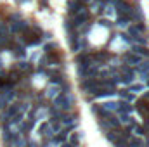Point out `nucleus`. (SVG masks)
Masks as SVG:
<instances>
[{
  "label": "nucleus",
  "mask_w": 149,
  "mask_h": 147,
  "mask_svg": "<svg viewBox=\"0 0 149 147\" xmlns=\"http://www.w3.org/2000/svg\"><path fill=\"white\" fill-rule=\"evenodd\" d=\"M54 106L61 111H70L71 106H73V97L70 94H59L54 99Z\"/></svg>",
  "instance_id": "nucleus-1"
},
{
  "label": "nucleus",
  "mask_w": 149,
  "mask_h": 147,
  "mask_svg": "<svg viewBox=\"0 0 149 147\" xmlns=\"http://www.w3.org/2000/svg\"><path fill=\"white\" fill-rule=\"evenodd\" d=\"M73 14H75V26H81L85 21L89 19V11L83 5H80L76 11H73Z\"/></svg>",
  "instance_id": "nucleus-2"
},
{
  "label": "nucleus",
  "mask_w": 149,
  "mask_h": 147,
  "mask_svg": "<svg viewBox=\"0 0 149 147\" xmlns=\"http://www.w3.org/2000/svg\"><path fill=\"white\" fill-rule=\"evenodd\" d=\"M81 88H83V92H87V94H97L101 90V85L94 78H87L81 83Z\"/></svg>",
  "instance_id": "nucleus-3"
},
{
  "label": "nucleus",
  "mask_w": 149,
  "mask_h": 147,
  "mask_svg": "<svg viewBox=\"0 0 149 147\" xmlns=\"http://www.w3.org/2000/svg\"><path fill=\"white\" fill-rule=\"evenodd\" d=\"M12 99H14V90L12 88H4L0 92V107H5Z\"/></svg>",
  "instance_id": "nucleus-4"
},
{
  "label": "nucleus",
  "mask_w": 149,
  "mask_h": 147,
  "mask_svg": "<svg viewBox=\"0 0 149 147\" xmlns=\"http://www.w3.org/2000/svg\"><path fill=\"white\" fill-rule=\"evenodd\" d=\"M123 61H125V64H139V62L142 61L139 55H135V54H132V52H128V54H125V57H123Z\"/></svg>",
  "instance_id": "nucleus-5"
},
{
  "label": "nucleus",
  "mask_w": 149,
  "mask_h": 147,
  "mask_svg": "<svg viewBox=\"0 0 149 147\" xmlns=\"http://www.w3.org/2000/svg\"><path fill=\"white\" fill-rule=\"evenodd\" d=\"M137 66H139V73L142 74V78H146V80H147V74H149V62H147V61H146V62H142V61H140Z\"/></svg>",
  "instance_id": "nucleus-6"
},
{
  "label": "nucleus",
  "mask_w": 149,
  "mask_h": 147,
  "mask_svg": "<svg viewBox=\"0 0 149 147\" xmlns=\"http://www.w3.org/2000/svg\"><path fill=\"white\" fill-rule=\"evenodd\" d=\"M17 113H19V106H9V109L5 111V116H4V118H5V119H9V118H14Z\"/></svg>",
  "instance_id": "nucleus-7"
},
{
  "label": "nucleus",
  "mask_w": 149,
  "mask_h": 147,
  "mask_svg": "<svg viewBox=\"0 0 149 147\" xmlns=\"http://www.w3.org/2000/svg\"><path fill=\"white\" fill-rule=\"evenodd\" d=\"M132 54H135V55L142 57V55H149V50H147V49H144V47H134Z\"/></svg>",
  "instance_id": "nucleus-8"
},
{
  "label": "nucleus",
  "mask_w": 149,
  "mask_h": 147,
  "mask_svg": "<svg viewBox=\"0 0 149 147\" xmlns=\"http://www.w3.org/2000/svg\"><path fill=\"white\" fill-rule=\"evenodd\" d=\"M102 109L104 111H115L116 113V102H106V104H102Z\"/></svg>",
  "instance_id": "nucleus-9"
},
{
  "label": "nucleus",
  "mask_w": 149,
  "mask_h": 147,
  "mask_svg": "<svg viewBox=\"0 0 149 147\" xmlns=\"http://www.w3.org/2000/svg\"><path fill=\"white\" fill-rule=\"evenodd\" d=\"M59 90H61V88H59V87H56V85H54V87H50V88H49V90H47V95H49V97H54V99H56V97H57V95H59V94H61V92H59Z\"/></svg>",
  "instance_id": "nucleus-10"
},
{
  "label": "nucleus",
  "mask_w": 149,
  "mask_h": 147,
  "mask_svg": "<svg viewBox=\"0 0 149 147\" xmlns=\"http://www.w3.org/2000/svg\"><path fill=\"white\" fill-rule=\"evenodd\" d=\"M26 28H28V26H26V23H23V21H19V23H16V24L12 26L14 31H26Z\"/></svg>",
  "instance_id": "nucleus-11"
},
{
  "label": "nucleus",
  "mask_w": 149,
  "mask_h": 147,
  "mask_svg": "<svg viewBox=\"0 0 149 147\" xmlns=\"http://www.w3.org/2000/svg\"><path fill=\"white\" fill-rule=\"evenodd\" d=\"M42 133H44V135H47V137H50L54 132H52V127H50V125H44V127H42Z\"/></svg>",
  "instance_id": "nucleus-12"
},
{
  "label": "nucleus",
  "mask_w": 149,
  "mask_h": 147,
  "mask_svg": "<svg viewBox=\"0 0 149 147\" xmlns=\"http://www.w3.org/2000/svg\"><path fill=\"white\" fill-rule=\"evenodd\" d=\"M128 145L130 147H140V145H144V142L139 140V138H132V140H128Z\"/></svg>",
  "instance_id": "nucleus-13"
},
{
  "label": "nucleus",
  "mask_w": 149,
  "mask_h": 147,
  "mask_svg": "<svg viewBox=\"0 0 149 147\" xmlns=\"http://www.w3.org/2000/svg\"><path fill=\"white\" fill-rule=\"evenodd\" d=\"M66 137H68V132L64 130V132H61V133L56 137V142H64V140H66Z\"/></svg>",
  "instance_id": "nucleus-14"
},
{
  "label": "nucleus",
  "mask_w": 149,
  "mask_h": 147,
  "mask_svg": "<svg viewBox=\"0 0 149 147\" xmlns=\"http://www.w3.org/2000/svg\"><path fill=\"white\" fill-rule=\"evenodd\" d=\"M126 23H128V17L126 16H120L118 17V26H126Z\"/></svg>",
  "instance_id": "nucleus-15"
},
{
  "label": "nucleus",
  "mask_w": 149,
  "mask_h": 147,
  "mask_svg": "<svg viewBox=\"0 0 149 147\" xmlns=\"http://www.w3.org/2000/svg\"><path fill=\"white\" fill-rule=\"evenodd\" d=\"M12 138H14V135H12V132H9V130H7V132H4V140H7V142H11Z\"/></svg>",
  "instance_id": "nucleus-16"
},
{
  "label": "nucleus",
  "mask_w": 149,
  "mask_h": 147,
  "mask_svg": "<svg viewBox=\"0 0 149 147\" xmlns=\"http://www.w3.org/2000/svg\"><path fill=\"white\" fill-rule=\"evenodd\" d=\"M120 123H130V119H128V114H120V119H118Z\"/></svg>",
  "instance_id": "nucleus-17"
},
{
  "label": "nucleus",
  "mask_w": 149,
  "mask_h": 147,
  "mask_svg": "<svg viewBox=\"0 0 149 147\" xmlns=\"http://www.w3.org/2000/svg\"><path fill=\"white\" fill-rule=\"evenodd\" d=\"M7 42V35H4V33H0V45H4Z\"/></svg>",
  "instance_id": "nucleus-18"
},
{
  "label": "nucleus",
  "mask_w": 149,
  "mask_h": 147,
  "mask_svg": "<svg viewBox=\"0 0 149 147\" xmlns=\"http://www.w3.org/2000/svg\"><path fill=\"white\" fill-rule=\"evenodd\" d=\"M19 68H21V69H28V64H26V62H21Z\"/></svg>",
  "instance_id": "nucleus-19"
},
{
  "label": "nucleus",
  "mask_w": 149,
  "mask_h": 147,
  "mask_svg": "<svg viewBox=\"0 0 149 147\" xmlns=\"http://www.w3.org/2000/svg\"><path fill=\"white\" fill-rule=\"evenodd\" d=\"M130 90H134V92H139V90H140V87H130Z\"/></svg>",
  "instance_id": "nucleus-20"
},
{
  "label": "nucleus",
  "mask_w": 149,
  "mask_h": 147,
  "mask_svg": "<svg viewBox=\"0 0 149 147\" xmlns=\"http://www.w3.org/2000/svg\"><path fill=\"white\" fill-rule=\"evenodd\" d=\"M62 147H73V145H70V144H64V145H62Z\"/></svg>",
  "instance_id": "nucleus-21"
},
{
  "label": "nucleus",
  "mask_w": 149,
  "mask_h": 147,
  "mask_svg": "<svg viewBox=\"0 0 149 147\" xmlns=\"http://www.w3.org/2000/svg\"><path fill=\"white\" fill-rule=\"evenodd\" d=\"M147 85H149V80H147Z\"/></svg>",
  "instance_id": "nucleus-22"
}]
</instances>
